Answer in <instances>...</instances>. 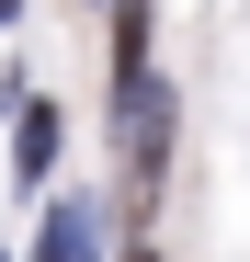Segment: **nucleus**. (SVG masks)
Listing matches in <instances>:
<instances>
[{"instance_id":"f03ea898","label":"nucleus","mask_w":250,"mask_h":262,"mask_svg":"<svg viewBox=\"0 0 250 262\" xmlns=\"http://www.w3.org/2000/svg\"><path fill=\"white\" fill-rule=\"evenodd\" d=\"M57 137H68L57 103H12V171H23V183H46V171H57Z\"/></svg>"},{"instance_id":"f257e3e1","label":"nucleus","mask_w":250,"mask_h":262,"mask_svg":"<svg viewBox=\"0 0 250 262\" xmlns=\"http://www.w3.org/2000/svg\"><path fill=\"white\" fill-rule=\"evenodd\" d=\"M114 148H125V205L148 216L159 171H171V92H159V80H125L114 92Z\"/></svg>"},{"instance_id":"423d86ee","label":"nucleus","mask_w":250,"mask_h":262,"mask_svg":"<svg viewBox=\"0 0 250 262\" xmlns=\"http://www.w3.org/2000/svg\"><path fill=\"white\" fill-rule=\"evenodd\" d=\"M125 262H159V251H125Z\"/></svg>"},{"instance_id":"7ed1b4c3","label":"nucleus","mask_w":250,"mask_h":262,"mask_svg":"<svg viewBox=\"0 0 250 262\" xmlns=\"http://www.w3.org/2000/svg\"><path fill=\"white\" fill-rule=\"evenodd\" d=\"M34 262H91V205H46V228H34Z\"/></svg>"},{"instance_id":"20e7f679","label":"nucleus","mask_w":250,"mask_h":262,"mask_svg":"<svg viewBox=\"0 0 250 262\" xmlns=\"http://www.w3.org/2000/svg\"><path fill=\"white\" fill-rule=\"evenodd\" d=\"M148 80V0H114V92Z\"/></svg>"},{"instance_id":"39448f33","label":"nucleus","mask_w":250,"mask_h":262,"mask_svg":"<svg viewBox=\"0 0 250 262\" xmlns=\"http://www.w3.org/2000/svg\"><path fill=\"white\" fill-rule=\"evenodd\" d=\"M12 23H23V0H0V34H12Z\"/></svg>"}]
</instances>
